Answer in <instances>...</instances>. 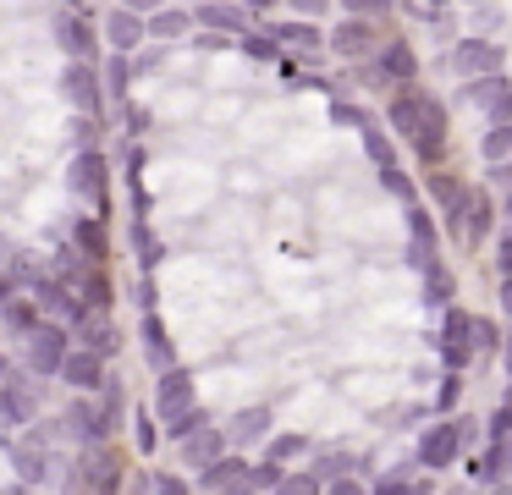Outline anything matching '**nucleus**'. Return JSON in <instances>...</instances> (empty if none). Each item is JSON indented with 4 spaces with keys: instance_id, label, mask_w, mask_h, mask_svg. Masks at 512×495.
<instances>
[{
    "instance_id": "nucleus-13",
    "label": "nucleus",
    "mask_w": 512,
    "mask_h": 495,
    "mask_svg": "<svg viewBox=\"0 0 512 495\" xmlns=\"http://www.w3.org/2000/svg\"><path fill=\"white\" fill-rule=\"evenodd\" d=\"M424 193L435 198V215L446 220V231H463V204H468V193L474 187L463 182V176H452V171H441V165H430V176H424Z\"/></svg>"
},
{
    "instance_id": "nucleus-55",
    "label": "nucleus",
    "mask_w": 512,
    "mask_h": 495,
    "mask_svg": "<svg viewBox=\"0 0 512 495\" xmlns=\"http://www.w3.org/2000/svg\"><path fill=\"white\" fill-rule=\"evenodd\" d=\"M496 264H501V275H512V226L496 237Z\"/></svg>"
},
{
    "instance_id": "nucleus-50",
    "label": "nucleus",
    "mask_w": 512,
    "mask_h": 495,
    "mask_svg": "<svg viewBox=\"0 0 512 495\" xmlns=\"http://www.w3.org/2000/svg\"><path fill=\"white\" fill-rule=\"evenodd\" d=\"M336 6L347 11V17H391V0H336Z\"/></svg>"
},
{
    "instance_id": "nucleus-33",
    "label": "nucleus",
    "mask_w": 512,
    "mask_h": 495,
    "mask_svg": "<svg viewBox=\"0 0 512 495\" xmlns=\"http://www.w3.org/2000/svg\"><path fill=\"white\" fill-rule=\"evenodd\" d=\"M353 468H364V457H358V451H342V446H331V451L314 457V479H320V490L331 479H342V473H353Z\"/></svg>"
},
{
    "instance_id": "nucleus-61",
    "label": "nucleus",
    "mask_w": 512,
    "mask_h": 495,
    "mask_svg": "<svg viewBox=\"0 0 512 495\" xmlns=\"http://www.w3.org/2000/svg\"><path fill=\"white\" fill-rule=\"evenodd\" d=\"M501 209H507V215H512V182H507V204H501Z\"/></svg>"
},
{
    "instance_id": "nucleus-24",
    "label": "nucleus",
    "mask_w": 512,
    "mask_h": 495,
    "mask_svg": "<svg viewBox=\"0 0 512 495\" xmlns=\"http://www.w3.org/2000/svg\"><path fill=\"white\" fill-rule=\"evenodd\" d=\"M496 237V198L490 193H468V204H463V231H457V242H468V248H485V242Z\"/></svg>"
},
{
    "instance_id": "nucleus-25",
    "label": "nucleus",
    "mask_w": 512,
    "mask_h": 495,
    "mask_svg": "<svg viewBox=\"0 0 512 495\" xmlns=\"http://www.w3.org/2000/svg\"><path fill=\"white\" fill-rule=\"evenodd\" d=\"M138 352H144L149 369L177 363V347H171V330H166V319H160V308H144V319H138Z\"/></svg>"
},
{
    "instance_id": "nucleus-8",
    "label": "nucleus",
    "mask_w": 512,
    "mask_h": 495,
    "mask_svg": "<svg viewBox=\"0 0 512 495\" xmlns=\"http://www.w3.org/2000/svg\"><path fill=\"white\" fill-rule=\"evenodd\" d=\"M430 347L441 352L446 369H468V363L479 358V352H474V314H468V308H452V303H446L441 330L430 336Z\"/></svg>"
},
{
    "instance_id": "nucleus-7",
    "label": "nucleus",
    "mask_w": 512,
    "mask_h": 495,
    "mask_svg": "<svg viewBox=\"0 0 512 495\" xmlns=\"http://www.w3.org/2000/svg\"><path fill=\"white\" fill-rule=\"evenodd\" d=\"M441 66L452 77H479V72H496V66H507V50H501L490 33H463V39H452V50L441 55Z\"/></svg>"
},
{
    "instance_id": "nucleus-19",
    "label": "nucleus",
    "mask_w": 512,
    "mask_h": 495,
    "mask_svg": "<svg viewBox=\"0 0 512 495\" xmlns=\"http://www.w3.org/2000/svg\"><path fill=\"white\" fill-rule=\"evenodd\" d=\"M39 418V380H23V374H6L0 380V424H34Z\"/></svg>"
},
{
    "instance_id": "nucleus-21",
    "label": "nucleus",
    "mask_w": 512,
    "mask_h": 495,
    "mask_svg": "<svg viewBox=\"0 0 512 495\" xmlns=\"http://www.w3.org/2000/svg\"><path fill=\"white\" fill-rule=\"evenodd\" d=\"M408 209V264L413 270H424V264H435L441 259V237H435V215L413 198V204H402Z\"/></svg>"
},
{
    "instance_id": "nucleus-37",
    "label": "nucleus",
    "mask_w": 512,
    "mask_h": 495,
    "mask_svg": "<svg viewBox=\"0 0 512 495\" xmlns=\"http://www.w3.org/2000/svg\"><path fill=\"white\" fill-rule=\"evenodd\" d=\"M259 446H265V457H276V462H298V457H309V451H314L309 435H298V429H287V435H276V429H270Z\"/></svg>"
},
{
    "instance_id": "nucleus-11",
    "label": "nucleus",
    "mask_w": 512,
    "mask_h": 495,
    "mask_svg": "<svg viewBox=\"0 0 512 495\" xmlns=\"http://www.w3.org/2000/svg\"><path fill=\"white\" fill-rule=\"evenodd\" d=\"M78 468H83V473H67L72 490H122V457L111 451V440H94V446H83Z\"/></svg>"
},
{
    "instance_id": "nucleus-51",
    "label": "nucleus",
    "mask_w": 512,
    "mask_h": 495,
    "mask_svg": "<svg viewBox=\"0 0 512 495\" xmlns=\"http://www.w3.org/2000/svg\"><path fill=\"white\" fill-rule=\"evenodd\" d=\"M496 347H501V325L474 314V352H496Z\"/></svg>"
},
{
    "instance_id": "nucleus-45",
    "label": "nucleus",
    "mask_w": 512,
    "mask_h": 495,
    "mask_svg": "<svg viewBox=\"0 0 512 495\" xmlns=\"http://www.w3.org/2000/svg\"><path fill=\"white\" fill-rule=\"evenodd\" d=\"M331 121H336V127H364V121H375V116H369V110L358 105V99L331 94Z\"/></svg>"
},
{
    "instance_id": "nucleus-34",
    "label": "nucleus",
    "mask_w": 512,
    "mask_h": 495,
    "mask_svg": "<svg viewBox=\"0 0 512 495\" xmlns=\"http://www.w3.org/2000/svg\"><path fill=\"white\" fill-rule=\"evenodd\" d=\"M358 138H364V154H369V165H397V143H391V132L380 127V121H364V127H358Z\"/></svg>"
},
{
    "instance_id": "nucleus-62",
    "label": "nucleus",
    "mask_w": 512,
    "mask_h": 495,
    "mask_svg": "<svg viewBox=\"0 0 512 495\" xmlns=\"http://www.w3.org/2000/svg\"><path fill=\"white\" fill-rule=\"evenodd\" d=\"M507 369H512V347H507Z\"/></svg>"
},
{
    "instance_id": "nucleus-14",
    "label": "nucleus",
    "mask_w": 512,
    "mask_h": 495,
    "mask_svg": "<svg viewBox=\"0 0 512 495\" xmlns=\"http://www.w3.org/2000/svg\"><path fill=\"white\" fill-rule=\"evenodd\" d=\"M61 99H67V105H78L83 116H100V110H105V83H100V72H94L89 61H78V55H72V61L61 66Z\"/></svg>"
},
{
    "instance_id": "nucleus-16",
    "label": "nucleus",
    "mask_w": 512,
    "mask_h": 495,
    "mask_svg": "<svg viewBox=\"0 0 512 495\" xmlns=\"http://www.w3.org/2000/svg\"><path fill=\"white\" fill-rule=\"evenodd\" d=\"M221 429H226V446L248 451V446H259V440L276 429V407H270V402H248V407H237Z\"/></svg>"
},
{
    "instance_id": "nucleus-47",
    "label": "nucleus",
    "mask_w": 512,
    "mask_h": 495,
    "mask_svg": "<svg viewBox=\"0 0 512 495\" xmlns=\"http://www.w3.org/2000/svg\"><path fill=\"white\" fill-rule=\"evenodd\" d=\"M463 402V369H446L441 374V391H435V413H452Z\"/></svg>"
},
{
    "instance_id": "nucleus-10",
    "label": "nucleus",
    "mask_w": 512,
    "mask_h": 495,
    "mask_svg": "<svg viewBox=\"0 0 512 495\" xmlns=\"http://www.w3.org/2000/svg\"><path fill=\"white\" fill-rule=\"evenodd\" d=\"M61 435H72L78 446H94V440H111L116 429L105 424V407L94 391H72L67 413H61Z\"/></svg>"
},
{
    "instance_id": "nucleus-49",
    "label": "nucleus",
    "mask_w": 512,
    "mask_h": 495,
    "mask_svg": "<svg viewBox=\"0 0 512 495\" xmlns=\"http://www.w3.org/2000/svg\"><path fill=\"white\" fill-rule=\"evenodd\" d=\"M485 435H490V440H507V435H512V385H507V396H501V407L490 413Z\"/></svg>"
},
{
    "instance_id": "nucleus-5",
    "label": "nucleus",
    "mask_w": 512,
    "mask_h": 495,
    "mask_svg": "<svg viewBox=\"0 0 512 495\" xmlns=\"http://www.w3.org/2000/svg\"><path fill=\"white\" fill-rule=\"evenodd\" d=\"M474 440V418H441V424H430L419 435V446H413V462L430 473L452 468L457 457H463V446Z\"/></svg>"
},
{
    "instance_id": "nucleus-36",
    "label": "nucleus",
    "mask_w": 512,
    "mask_h": 495,
    "mask_svg": "<svg viewBox=\"0 0 512 495\" xmlns=\"http://www.w3.org/2000/svg\"><path fill=\"white\" fill-rule=\"evenodd\" d=\"M133 55L127 50H111V61H105V72H100V83H105V94L111 99H127V88H133Z\"/></svg>"
},
{
    "instance_id": "nucleus-58",
    "label": "nucleus",
    "mask_w": 512,
    "mask_h": 495,
    "mask_svg": "<svg viewBox=\"0 0 512 495\" xmlns=\"http://www.w3.org/2000/svg\"><path fill=\"white\" fill-rule=\"evenodd\" d=\"M12 292H17V281H12V275H0V303H6Z\"/></svg>"
},
{
    "instance_id": "nucleus-17",
    "label": "nucleus",
    "mask_w": 512,
    "mask_h": 495,
    "mask_svg": "<svg viewBox=\"0 0 512 495\" xmlns=\"http://www.w3.org/2000/svg\"><path fill=\"white\" fill-rule=\"evenodd\" d=\"M105 374H111V369H105V358H100L94 347H67V352H61L56 380L67 385V391H100Z\"/></svg>"
},
{
    "instance_id": "nucleus-29",
    "label": "nucleus",
    "mask_w": 512,
    "mask_h": 495,
    "mask_svg": "<svg viewBox=\"0 0 512 495\" xmlns=\"http://www.w3.org/2000/svg\"><path fill=\"white\" fill-rule=\"evenodd\" d=\"M72 248L83 253V259H111V231H105V215H83L72 220Z\"/></svg>"
},
{
    "instance_id": "nucleus-59",
    "label": "nucleus",
    "mask_w": 512,
    "mask_h": 495,
    "mask_svg": "<svg viewBox=\"0 0 512 495\" xmlns=\"http://www.w3.org/2000/svg\"><path fill=\"white\" fill-rule=\"evenodd\" d=\"M243 6H248V11H270L276 0H243Z\"/></svg>"
},
{
    "instance_id": "nucleus-41",
    "label": "nucleus",
    "mask_w": 512,
    "mask_h": 495,
    "mask_svg": "<svg viewBox=\"0 0 512 495\" xmlns=\"http://www.w3.org/2000/svg\"><path fill=\"white\" fill-rule=\"evenodd\" d=\"M479 154H485L490 165H496V160H512V121H490L485 138H479Z\"/></svg>"
},
{
    "instance_id": "nucleus-56",
    "label": "nucleus",
    "mask_w": 512,
    "mask_h": 495,
    "mask_svg": "<svg viewBox=\"0 0 512 495\" xmlns=\"http://www.w3.org/2000/svg\"><path fill=\"white\" fill-rule=\"evenodd\" d=\"M501 308L512 314V275H501Z\"/></svg>"
},
{
    "instance_id": "nucleus-26",
    "label": "nucleus",
    "mask_w": 512,
    "mask_h": 495,
    "mask_svg": "<svg viewBox=\"0 0 512 495\" xmlns=\"http://www.w3.org/2000/svg\"><path fill=\"white\" fill-rule=\"evenodd\" d=\"M100 39L111 44V50H127V55H133L138 44L149 39V33H144V11H133V6H111V11H105V22H100Z\"/></svg>"
},
{
    "instance_id": "nucleus-22",
    "label": "nucleus",
    "mask_w": 512,
    "mask_h": 495,
    "mask_svg": "<svg viewBox=\"0 0 512 495\" xmlns=\"http://www.w3.org/2000/svg\"><path fill=\"white\" fill-rule=\"evenodd\" d=\"M177 451H182V468L199 473V468H210V462L226 451V429L215 424V418H210V424H193L188 435L177 440Z\"/></svg>"
},
{
    "instance_id": "nucleus-42",
    "label": "nucleus",
    "mask_w": 512,
    "mask_h": 495,
    "mask_svg": "<svg viewBox=\"0 0 512 495\" xmlns=\"http://www.w3.org/2000/svg\"><path fill=\"white\" fill-rule=\"evenodd\" d=\"M281 479H287V462H276V457L248 462V490H281Z\"/></svg>"
},
{
    "instance_id": "nucleus-20",
    "label": "nucleus",
    "mask_w": 512,
    "mask_h": 495,
    "mask_svg": "<svg viewBox=\"0 0 512 495\" xmlns=\"http://www.w3.org/2000/svg\"><path fill=\"white\" fill-rule=\"evenodd\" d=\"M72 336H78V347H94L105 363H111L116 352H122V325L111 319V308H89V314H83L78 325H72Z\"/></svg>"
},
{
    "instance_id": "nucleus-23",
    "label": "nucleus",
    "mask_w": 512,
    "mask_h": 495,
    "mask_svg": "<svg viewBox=\"0 0 512 495\" xmlns=\"http://www.w3.org/2000/svg\"><path fill=\"white\" fill-rule=\"evenodd\" d=\"M193 484H199V490H215V495H226V490H248V457H243L237 446H226L221 457L210 462V468L193 473Z\"/></svg>"
},
{
    "instance_id": "nucleus-38",
    "label": "nucleus",
    "mask_w": 512,
    "mask_h": 495,
    "mask_svg": "<svg viewBox=\"0 0 512 495\" xmlns=\"http://www.w3.org/2000/svg\"><path fill=\"white\" fill-rule=\"evenodd\" d=\"M237 50H243L248 61H259V66H276L281 61V44L270 39L265 28H243V33H237Z\"/></svg>"
},
{
    "instance_id": "nucleus-44",
    "label": "nucleus",
    "mask_w": 512,
    "mask_h": 495,
    "mask_svg": "<svg viewBox=\"0 0 512 495\" xmlns=\"http://www.w3.org/2000/svg\"><path fill=\"white\" fill-rule=\"evenodd\" d=\"M138 490H155V495H188L193 490V473H144Z\"/></svg>"
},
{
    "instance_id": "nucleus-3",
    "label": "nucleus",
    "mask_w": 512,
    "mask_h": 495,
    "mask_svg": "<svg viewBox=\"0 0 512 495\" xmlns=\"http://www.w3.org/2000/svg\"><path fill=\"white\" fill-rule=\"evenodd\" d=\"M6 457L17 468V490H39L50 484V468H56V451H50V429L45 424H23V435H0Z\"/></svg>"
},
{
    "instance_id": "nucleus-60",
    "label": "nucleus",
    "mask_w": 512,
    "mask_h": 495,
    "mask_svg": "<svg viewBox=\"0 0 512 495\" xmlns=\"http://www.w3.org/2000/svg\"><path fill=\"white\" fill-rule=\"evenodd\" d=\"M6 374H12V358H6V352H0V380H6Z\"/></svg>"
},
{
    "instance_id": "nucleus-32",
    "label": "nucleus",
    "mask_w": 512,
    "mask_h": 495,
    "mask_svg": "<svg viewBox=\"0 0 512 495\" xmlns=\"http://www.w3.org/2000/svg\"><path fill=\"white\" fill-rule=\"evenodd\" d=\"M419 275H424V303H430V308H446V303L457 297V275L446 270L441 259H435V264H424Z\"/></svg>"
},
{
    "instance_id": "nucleus-31",
    "label": "nucleus",
    "mask_w": 512,
    "mask_h": 495,
    "mask_svg": "<svg viewBox=\"0 0 512 495\" xmlns=\"http://www.w3.org/2000/svg\"><path fill=\"white\" fill-rule=\"evenodd\" d=\"M39 319H45V314H39L34 297H17V292H12L6 303H0V325L12 330V336H28V330H34Z\"/></svg>"
},
{
    "instance_id": "nucleus-53",
    "label": "nucleus",
    "mask_w": 512,
    "mask_h": 495,
    "mask_svg": "<svg viewBox=\"0 0 512 495\" xmlns=\"http://www.w3.org/2000/svg\"><path fill=\"white\" fill-rule=\"evenodd\" d=\"M287 6L298 11V17H314V22H320V17H331L336 0H287Z\"/></svg>"
},
{
    "instance_id": "nucleus-1",
    "label": "nucleus",
    "mask_w": 512,
    "mask_h": 495,
    "mask_svg": "<svg viewBox=\"0 0 512 495\" xmlns=\"http://www.w3.org/2000/svg\"><path fill=\"white\" fill-rule=\"evenodd\" d=\"M386 127L408 143L424 171L446 160V105L430 88H419V77H413V83H397V94H391V105H386Z\"/></svg>"
},
{
    "instance_id": "nucleus-27",
    "label": "nucleus",
    "mask_w": 512,
    "mask_h": 495,
    "mask_svg": "<svg viewBox=\"0 0 512 495\" xmlns=\"http://www.w3.org/2000/svg\"><path fill=\"white\" fill-rule=\"evenodd\" d=\"M270 39L281 44L287 55H320L325 50V28H314V17H287V22H270Z\"/></svg>"
},
{
    "instance_id": "nucleus-57",
    "label": "nucleus",
    "mask_w": 512,
    "mask_h": 495,
    "mask_svg": "<svg viewBox=\"0 0 512 495\" xmlns=\"http://www.w3.org/2000/svg\"><path fill=\"white\" fill-rule=\"evenodd\" d=\"M122 6H133V11H155V6H166V0H122Z\"/></svg>"
},
{
    "instance_id": "nucleus-6",
    "label": "nucleus",
    "mask_w": 512,
    "mask_h": 495,
    "mask_svg": "<svg viewBox=\"0 0 512 495\" xmlns=\"http://www.w3.org/2000/svg\"><path fill=\"white\" fill-rule=\"evenodd\" d=\"M67 187L83 198V204H94L105 215V209H111V160H105V149H78L72 154Z\"/></svg>"
},
{
    "instance_id": "nucleus-43",
    "label": "nucleus",
    "mask_w": 512,
    "mask_h": 495,
    "mask_svg": "<svg viewBox=\"0 0 512 495\" xmlns=\"http://www.w3.org/2000/svg\"><path fill=\"white\" fill-rule=\"evenodd\" d=\"M380 187H386L397 204H413V198H419V187H413L408 171H402V160H397V165H380Z\"/></svg>"
},
{
    "instance_id": "nucleus-39",
    "label": "nucleus",
    "mask_w": 512,
    "mask_h": 495,
    "mask_svg": "<svg viewBox=\"0 0 512 495\" xmlns=\"http://www.w3.org/2000/svg\"><path fill=\"white\" fill-rule=\"evenodd\" d=\"M160 418H155V407H138L133 413V446H138V457H155L160 451Z\"/></svg>"
},
{
    "instance_id": "nucleus-28",
    "label": "nucleus",
    "mask_w": 512,
    "mask_h": 495,
    "mask_svg": "<svg viewBox=\"0 0 512 495\" xmlns=\"http://www.w3.org/2000/svg\"><path fill=\"white\" fill-rule=\"evenodd\" d=\"M144 33L160 44H177L182 33H193V11L188 6H155V11H144Z\"/></svg>"
},
{
    "instance_id": "nucleus-46",
    "label": "nucleus",
    "mask_w": 512,
    "mask_h": 495,
    "mask_svg": "<svg viewBox=\"0 0 512 495\" xmlns=\"http://www.w3.org/2000/svg\"><path fill=\"white\" fill-rule=\"evenodd\" d=\"M408 468H419V462H397V473H380V479H369V490H380V495H402V490H419V484L408 479Z\"/></svg>"
},
{
    "instance_id": "nucleus-18",
    "label": "nucleus",
    "mask_w": 512,
    "mask_h": 495,
    "mask_svg": "<svg viewBox=\"0 0 512 495\" xmlns=\"http://www.w3.org/2000/svg\"><path fill=\"white\" fill-rule=\"evenodd\" d=\"M325 44H331V55H342V61H364L380 44V28H375V17H342L325 33Z\"/></svg>"
},
{
    "instance_id": "nucleus-48",
    "label": "nucleus",
    "mask_w": 512,
    "mask_h": 495,
    "mask_svg": "<svg viewBox=\"0 0 512 495\" xmlns=\"http://www.w3.org/2000/svg\"><path fill=\"white\" fill-rule=\"evenodd\" d=\"M479 116H485V121H512V83H501L496 94L479 105Z\"/></svg>"
},
{
    "instance_id": "nucleus-4",
    "label": "nucleus",
    "mask_w": 512,
    "mask_h": 495,
    "mask_svg": "<svg viewBox=\"0 0 512 495\" xmlns=\"http://www.w3.org/2000/svg\"><path fill=\"white\" fill-rule=\"evenodd\" d=\"M358 77H364L369 88H397V83H413V77H419V50H413L408 39H380L375 50L364 55Z\"/></svg>"
},
{
    "instance_id": "nucleus-35",
    "label": "nucleus",
    "mask_w": 512,
    "mask_h": 495,
    "mask_svg": "<svg viewBox=\"0 0 512 495\" xmlns=\"http://www.w3.org/2000/svg\"><path fill=\"white\" fill-rule=\"evenodd\" d=\"M402 11L419 22H430L441 39H452V0H402Z\"/></svg>"
},
{
    "instance_id": "nucleus-52",
    "label": "nucleus",
    "mask_w": 512,
    "mask_h": 495,
    "mask_svg": "<svg viewBox=\"0 0 512 495\" xmlns=\"http://www.w3.org/2000/svg\"><path fill=\"white\" fill-rule=\"evenodd\" d=\"M468 22H474V33H496L501 28V6H496V0H479Z\"/></svg>"
},
{
    "instance_id": "nucleus-63",
    "label": "nucleus",
    "mask_w": 512,
    "mask_h": 495,
    "mask_svg": "<svg viewBox=\"0 0 512 495\" xmlns=\"http://www.w3.org/2000/svg\"><path fill=\"white\" fill-rule=\"evenodd\" d=\"M463 6H479V0H463Z\"/></svg>"
},
{
    "instance_id": "nucleus-15",
    "label": "nucleus",
    "mask_w": 512,
    "mask_h": 495,
    "mask_svg": "<svg viewBox=\"0 0 512 495\" xmlns=\"http://www.w3.org/2000/svg\"><path fill=\"white\" fill-rule=\"evenodd\" d=\"M193 28H210V33H226V39H237L243 28H254V11L243 6V0H193Z\"/></svg>"
},
{
    "instance_id": "nucleus-12",
    "label": "nucleus",
    "mask_w": 512,
    "mask_h": 495,
    "mask_svg": "<svg viewBox=\"0 0 512 495\" xmlns=\"http://www.w3.org/2000/svg\"><path fill=\"white\" fill-rule=\"evenodd\" d=\"M50 39L67 55H78V61H94V50H100V28L89 22L83 6H61L56 17H50Z\"/></svg>"
},
{
    "instance_id": "nucleus-30",
    "label": "nucleus",
    "mask_w": 512,
    "mask_h": 495,
    "mask_svg": "<svg viewBox=\"0 0 512 495\" xmlns=\"http://www.w3.org/2000/svg\"><path fill=\"white\" fill-rule=\"evenodd\" d=\"M474 484H507V473H512V435L507 440H490V451L485 457H474Z\"/></svg>"
},
{
    "instance_id": "nucleus-2",
    "label": "nucleus",
    "mask_w": 512,
    "mask_h": 495,
    "mask_svg": "<svg viewBox=\"0 0 512 495\" xmlns=\"http://www.w3.org/2000/svg\"><path fill=\"white\" fill-rule=\"evenodd\" d=\"M155 418H160V435H171V440H182L193 424H210V407H199L193 369H182V363L155 369Z\"/></svg>"
},
{
    "instance_id": "nucleus-9",
    "label": "nucleus",
    "mask_w": 512,
    "mask_h": 495,
    "mask_svg": "<svg viewBox=\"0 0 512 495\" xmlns=\"http://www.w3.org/2000/svg\"><path fill=\"white\" fill-rule=\"evenodd\" d=\"M67 347H72V330L61 325V319H39V325L23 336L28 374H39V380H50V374L61 369V352H67Z\"/></svg>"
},
{
    "instance_id": "nucleus-40",
    "label": "nucleus",
    "mask_w": 512,
    "mask_h": 495,
    "mask_svg": "<svg viewBox=\"0 0 512 495\" xmlns=\"http://www.w3.org/2000/svg\"><path fill=\"white\" fill-rule=\"evenodd\" d=\"M133 253H138V270L149 275V270H155L160 259H166V242H160L155 231L144 226V220H138V226H133Z\"/></svg>"
},
{
    "instance_id": "nucleus-54",
    "label": "nucleus",
    "mask_w": 512,
    "mask_h": 495,
    "mask_svg": "<svg viewBox=\"0 0 512 495\" xmlns=\"http://www.w3.org/2000/svg\"><path fill=\"white\" fill-rule=\"evenodd\" d=\"M281 490H298V495H309V490H320V479H314V473H287V479H281Z\"/></svg>"
}]
</instances>
